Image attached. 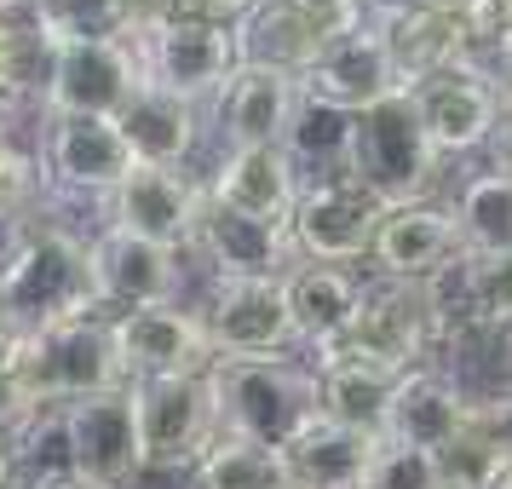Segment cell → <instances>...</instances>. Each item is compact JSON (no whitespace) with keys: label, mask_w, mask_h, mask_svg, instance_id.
<instances>
[{"label":"cell","mask_w":512,"mask_h":489,"mask_svg":"<svg viewBox=\"0 0 512 489\" xmlns=\"http://www.w3.org/2000/svg\"><path fill=\"white\" fill-rule=\"evenodd\" d=\"M87 242L93 236L70 231L64 219H29L12 236V248L0 254V317L18 340L104 311Z\"/></svg>","instance_id":"obj_1"},{"label":"cell","mask_w":512,"mask_h":489,"mask_svg":"<svg viewBox=\"0 0 512 489\" xmlns=\"http://www.w3.org/2000/svg\"><path fill=\"white\" fill-rule=\"evenodd\" d=\"M208 380L219 403V432L265 443V449H288L323 415L317 363L305 357H219Z\"/></svg>","instance_id":"obj_2"},{"label":"cell","mask_w":512,"mask_h":489,"mask_svg":"<svg viewBox=\"0 0 512 489\" xmlns=\"http://www.w3.org/2000/svg\"><path fill=\"white\" fill-rule=\"evenodd\" d=\"M12 374H18V386L29 392L35 409H64V403H81V397L127 386L104 311L18 340V346H12Z\"/></svg>","instance_id":"obj_3"},{"label":"cell","mask_w":512,"mask_h":489,"mask_svg":"<svg viewBox=\"0 0 512 489\" xmlns=\"http://www.w3.org/2000/svg\"><path fill=\"white\" fill-rule=\"evenodd\" d=\"M438 150L426 139V127L415 116V98H386L357 116V144H351V179L369 190L380 208H409L426 202V190L438 179Z\"/></svg>","instance_id":"obj_4"},{"label":"cell","mask_w":512,"mask_h":489,"mask_svg":"<svg viewBox=\"0 0 512 489\" xmlns=\"http://www.w3.org/2000/svg\"><path fill=\"white\" fill-rule=\"evenodd\" d=\"M438 346V317L420 282H392V277H363V305L351 317L346 340L323 357H351V363H374V369H426V357ZM311 357V363H323Z\"/></svg>","instance_id":"obj_5"},{"label":"cell","mask_w":512,"mask_h":489,"mask_svg":"<svg viewBox=\"0 0 512 489\" xmlns=\"http://www.w3.org/2000/svg\"><path fill=\"white\" fill-rule=\"evenodd\" d=\"M58 426H64V466H70L75 478H87L93 489H133L150 472L133 386L64 403Z\"/></svg>","instance_id":"obj_6"},{"label":"cell","mask_w":512,"mask_h":489,"mask_svg":"<svg viewBox=\"0 0 512 489\" xmlns=\"http://www.w3.org/2000/svg\"><path fill=\"white\" fill-rule=\"evenodd\" d=\"M139 52V75L162 93L185 98L196 110H208L213 98L225 93V81L242 64L231 29H208V24H185V18H156L150 29L127 35Z\"/></svg>","instance_id":"obj_7"},{"label":"cell","mask_w":512,"mask_h":489,"mask_svg":"<svg viewBox=\"0 0 512 489\" xmlns=\"http://www.w3.org/2000/svg\"><path fill=\"white\" fill-rule=\"evenodd\" d=\"M35 156L47 167V190L75 202H110L133 173V150L110 116H41Z\"/></svg>","instance_id":"obj_8"},{"label":"cell","mask_w":512,"mask_h":489,"mask_svg":"<svg viewBox=\"0 0 512 489\" xmlns=\"http://www.w3.org/2000/svg\"><path fill=\"white\" fill-rule=\"evenodd\" d=\"M144 87L139 52L116 35H58V64L41 116H110L127 110V98Z\"/></svg>","instance_id":"obj_9"},{"label":"cell","mask_w":512,"mask_h":489,"mask_svg":"<svg viewBox=\"0 0 512 489\" xmlns=\"http://www.w3.org/2000/svg\"><path fill=\"white\" fill-rule=\"evenodd\" d=\"M409 98H415V116L438 156H472L501 139V127L512 121L507 93L489 75V64H455V70L420 81Z\"/></svg>","instance_id":"obj_10"},{"label":"cell","mask_w":512,"mask_h":489,"mask_svg":"<svg viewBox=\"0 0 512 489\" xmlns=\"http://www.w3.org/2000/svg\"><path fill=\"white\" fill-rule=\"evenodd\" d=\"M139 397V432L150 472H185L219 438V403H213L208 374H179V380H144Z\"/></svg>","instance_id":"obj_11"},{"label":"cell","mask_w":512,"mask_h":489,"mask_svg":"<svg viewBox=\"0 0 512 489\" xmlns=\"http://www.w3.org/2000/svg\"><path fill=\"white\" fill-rule=\"evenodd\" d=\"M202 323H208L213 357H288L300 346L294 305H288V277L213 282Z\"/></svg>","instance_id":"obj_12"},{"label":"cell","mask_w":512,"mask_h":489,"mask_svg":"<svg viewBox=\"0 0 512 489\" xmlns=\"http://www.w3.org/2000/svg\"><path fill=\"white\" fill-rule=\"evenodd\" d=\"M380 219H386V208L374 202L369 190L357 185L351 173H334V179H311L300 190V208L288 219V236H294V254L300 259L357 265V259L374 254Z\"/></svg>","instance_id":"obj_13"},{"label":"cell","mask_w":512,"mask_h":489,"mask_svg":"<svg viewBox=\"0 0 512 489\" xmlns=\"http://www.w3.org/2000/svg\"><path fill=\"white\" fill-rule=\"evenodd\" d=\"M110 340H116L127 386H144V380H179V374H208L213 363H219L202 311H185V305L116 311V317H110Z\"/></svg>","instance_id":"obj_14"},{"label":"cell","mask_w":512,"mask_h":489,"mask_svg":"<svg viewBox=\"0 0 512 489\" xmlns=\"http://www.w3.org/2000/svg\"><path fill=\"white\" fill-rule=\"evenodd\" d=\"M300 87L311 98H323V104L351 110V116H363L374 104L409 93L403 75H397V58H392V47H386V35H380V24H369V18H357L351 29H340V35L300 70Z\"/></svg>","instance_id":"obj_15"},{"label":"cell","mask_w":512,"mask_h":489,"mask_svg":"<svg viewBox=\"0 0 512 489\" xmlns=\"http://www.w3.org/2000/svg\"><path fill=\"white\" fill-rule=\"evenodd\" d=\"M93 277H98V300H104V317L116 311H150V305H179V288H185V265L162 248V242H144L133 231H116V225H98L93 231Z\"/></svg>","instance_id":"obj_16"},{"label":"cell","mask_w":512,"mask_h":489,"mask_svg":"<svg viewBox=\"0 0 512 489\" xmlns=\"http://www.w3.org/2000/svg\"><path fill=\"white\" fill-rule=\"evenodd\" d=\"M202 196H208V185L179 173V167H133L121 179V190L104 202V225L133 231L144 242H162L173 254H190L196 219H202Z\"/></svg>","instance_id":"obj_17"},{"label":"cell","mask_w":512,"mask_h":489,"mask_svg":"<svg viewBox=\"0 0 512 489\" xmlns=\"http://www.w3.org/2000/svg\"><path fill=\"white\" fill-rule=\"evenodd\" d=\"M300 98H305L300 75L271 70V64H236L225 93L208 104L213 133H219L225 150H271V144H282Z\"/></svg>","instance_id":"obj_18"},{"label":"cell","mask_w":512,"mask_h":489,"mask_svg":"<svg viewBox=\"0 0 512 489\" xmlns=\"http://www.w3.org/2000/svg\"><path fill=\"white\" fill-rule=\"evenodd\" d=\"M357 18L363 12H340V6H317V0H259L248 24L236 29V47H242V64H271V70L300 75Z\"/></svg>","instance_id":"obj_19"},{"label":"cell","mask_w":512,"mask_h":489,"mask_svg":"<svg viewBox=\"0 0 512 489\" xmlns=\"http://www.w3.org/2000/svg\"><path fill=\"white\" fill-rule=\"evenodd\" d=\"M190 254L208 259L213 282H236V277H288L300 254H294V236L288 225H265V219H248V213L225 208L202 196V219H196V242Z\"/></svg>","instance_id":"obj_20"},{"label":"cell","mask_w":512,"mask_h":489,"mask_svg":"<svg viewBox=\"0 0 512 489\" xmlns=\"http://www.w3.org/2000/svg\"><path fill=\"white\" fill-rule=\"evenodd\" d=\"M461 225H455V208H438V202H409V208H386L380 219V236H374V277L392 282H438L455 259H461Z\"/></svg>","instance_id":"obj_21"},{"label":"cell","mask_w":512,"mask_h":489,"mask_svg":"<svg viewBox=\"0 0 512 489\" xmlns=\"http://www.w3.org/2000/svg\"><path fill=\"white\" fill-rule=\"evenodd\" d=\"M213 202L248 213V219H265V225H288L294 208H300V167L288 162V150L271 144V150H219L213 173L202 179Z\"/></svg>","instance_id":"obj_22"},{"label":"cell","mask_w":512,"mask_h":489,"mask_svg":"<svg viewBox=\"0 0 512 489\" xmlns=\"http://www.w3.org/2000/svg\"><path fill=\"white\" fill-rule=\"evenodd\" d=\"M478 415V397L461 380L438 369H409L397 380L392 415H386V443H409V449H432L443 455Z\"/></svg>","instance_id":"obj_23"},{"label":"cell","mask_w":512,"mask_h":489,"mask_svg":"<svg viewBox=\"0 0 512 489\" xmlns=\"http://www.w3.org/2000/svg\"><path fill=\"white\" fill-rule=\"evenodd\" d=\"M380 35H386V47L397 58V75H403L409 93L420 81L455 70V64H484L478 58V47H484L478 24L461 18V12H443V6H426V12L397 18V24H380Z\"/></svg>","instance_id":"obj_24"},{"label":"cell","mask_w":512,"mask_h":489,"mask_svg":"<svg viewBox=\"0 0 512 489\" xmlns=\"http://www.w3.org/2000/svg\"><path fill=\"white\" fill-rule=\"evenodd\" d=\"M374 455H380V438L317 415L282 449V478H288V489H369Z\"/></svg>","instance_id":"obj_25"},{"label":"cell","mask_w":512,"mask_h":489,"mask_svg":"<svg viewBox=\"0 0 512 489\" xmlns=\"http://www.w3.org/2000/svg\"><path fill=\"white\" fill-rule=\"evenodd\" d=\"M288 305H294V328H300V346L311 357H323L346 340L351 317L363 305V277L351 265H317L300 259L288 271Z\"/></svg>","instance_id":"obj_26"},{"label":"cell","mask_w":512,"mask_h":489,"mask_svg":"<svg viewBox=\"0 0 512 489\" xmlns=\"http://www.w3.org/2000/svg\"><path fill=\"white\" fill-rule=\"evenodd\" d=\"M116 127L139 167H179L185 173V162L196 156V139H202V110L144 81L116 116Z\"/></svg>","instance_id":"obj_27"},{"label":"cell","mask_w":512,"mask_h":489,"mask_svg":"<svg viewBox=\"0 0 512 489\" xmlns=\"http://www.w3.org/2000/svg\"><path fill=\"white\" fill-rule=\"evenodd\" d=\"M52 64H58V29L41 12L6 6L0 0V110H24V104H47Z\"/></svg>","instance_id":"obj_28"},{"label":"cell","mask_w":512,"mask_h":489,"mask_svg":"<svg viewBox=\"0 0 512 489\" xmlns=\"http://www.w3.org/2000/svg\"><path fill=\"white\" fill-rule=\"evenodd\" d=\"M403 374L374 369V363H351V357H323L317 363V386H323V420L351 426V432H369L386 438V415H392V397Z\"/></svg>","instance_id":"obj_29"},{"label":"cell","mask_w":512,"mask_h":489,"mask_svg":"<svg viewBox=\"0 0 512 489\" xmlns=\"http://www.w3.org/2000/svg\"><path fill=\"white\" fill-rule=\"evenodd\" d=\"M351 144H357V116L340 110V104H323V98H300V110L282 133V150L288 162L300 167V179H334L351 167Z\"/></svg>","instance_id":"obj_30"},{"label":"cell","mask_w":512,"mask_h":489,"mask_svg":"<svg viewBox=\"0 0 512 489\" xmlns=\"http://www.w3.org/2000/svg\"><path fill=\"white\" fill-rule=\"evenodd\" d=\"M455 225L466 254H512V173H472L455 190Z\"/></svg>","instance_id":"obj_31"},{"label":"cell","mask_w":512,"mask_h":489,"mask_svg":"<svg viewBox=\"0 0 512 489\" xmlns=\"http://www.w3.org/2000/svg\"><path fill=\"white\" fill-rule=\"evenodd\" d=\"M190 484L196 489H288V478H282V449H265V443L219 432L208 455L190 466Z\"/></svg>","instance_id":"obj_32"},{"label":"cell","mask_w":512,"mask_h":489,"mask_svg":"<svg viewBox=\"0 0 512 489\" xmlns=\"http://www.w3.org/2000/svg\"><path fill=\"white\" fill-rule=\"evenodd\" d=\"M47 167L35 150L12 139V127H0V225H29L47 208Z\"/></svg>","instance_id":"obj_33"},{"label":"cell","mask_w":512,"mask_h":489,"mask_svg":"<svg viewBox=\"0 0 512 489\" xmlns=\"http://www.w3.org/2000/svg\"><path fill=\"white\" fill-rule=\"evenodd\" d=\"M369 489H449V478H443V461L432 449H409V443L380 438V455L369 466Z\"/></svg>","instance_id":"obj_34"},{"label":"cell","mask_w":512,"mask_h":489,"mask_svg":"<svg viewBox=\"0 0 512 489\" xmlns=\"http://www.w3.org/2000/svg\"><path fill=\"white\" fill-rule=\"evenodd\" d=\"M259 0H167V18H185V24H208V29H242L248 12Z\"/></svg>","instance_id":"obj_35"},{"label":"cell","mask_w":512,"mask_h":489,"mask_svg":"<svg viewBox=\"0 0 512 489\" xmlns=\"http://www.w3.org/2000/svg\"><path fill=\"white\" fill-rule=\"evenodd\" d=\"M472 426L489 438V449L512 466V392H495V397H478V415Z\"/></svg>","instance_id":"obj_36"},{"label":"cell","mask_w":512,"mask_h":489,"mask_svg":"<svg viewBox=\"0 0 512 489\" xmlns=\"http://www.w3.org/2000/svg\"><path fill=\"white\" fill-rule=\"evenodd\" d=\"M432 0H363V18L369 24H397V18H409V12H426Z\"/></svg>","instance_id":"obj_37"},{"label":"cell","mask_w":512,"mask_h":489,"mask_svg":"<svg viewBox=\"0 0 512 489\" xmlns=\"http://www.w3.org/2000/svg\"><path fill=\"white\" fill-rule=\"evenodd\" d=\"M24 489H93L87 478H75V472H41V478H29Z\"/></svg>","instance_id":"obj_38"},{"label":"cell","mask_w":512,"mask_h":489,"mask_svg":"<svg viewBox=\"0 0 512 489\" xmlns=\"http://www.w3.org/2000/svg\"><path fill=\"white\" fill-rule=\"evenodd\" d=\"M18 484H24V472H18V449L0 443V489H18Z\"/></svg>","instance_id":"obj_39"},{"label":"cell","mask_w":512,"mask_h":489,"mask_svg":"<svg viewBox=\"0 0 512 489\" xmlns=\"http://www.w3.org/2000/svg\"><path fill=\"white\" fill-rule=\"evenodd\" d=\"M432 6H443V12H461V18H472V24H484L489 0H432Z\"/></svg>","instance_id":"obj_40"},{"label":"cell","mask_w":512,"mask_h":489,"mask_svg":"<svg viewBox=\"0 0 512 489\" xmlns=\"http://www.w3.org/2000/svg\"><path fill=\"white\" fill-rule=\"evenodd\" d=\"M495 167H501V173H512V121L501 127V139H495Z\"/></svg>","instance_id":"obj_41"},{"label":"cell","mask_w":512,"mask_h":489,"mask_svg":"<svg viewBox=\"0 0 512 489\" xmlns=\"http://www.w3.org/2000/svg\"><path fill=\"white\" fill-rule=\"evenodd\" d=\"M12 346H18V334H12V323L0 317V369H6V357H12Z\"/></svg>","instance_id":"obj_42"},{"label":"cell","mask_w":512,"mask_h":489,"mask_svg":"<svg viewBox=\"0 0 512 489\" xmlns=\"http://www.w3.org/2000/svg\"><path fill=\"white\" fill-rule=\"evenodd\" d=\"M6 6H24V12H41V18H47V12L58 6V0H6Z\"/></svg>","instance_id":"obj_43"},{"label":"cell","mask_w":512,"mask_h":489,"mask_svg":"<svg viewBox=\"0 0 512 489\" xmlns=\"http://www.w3.org/2000/svg\"><path fill=\"white\" fill-rule=\"evenodd\" d=\"M317 6H340V12H363V0H317Z\"/></svg>","instance_id":"obj_44"},{"label":"cell","mask_w":512,"mask_h":489,"mask_svg":"<svg viewBox=\"0 0 512 489\" xmlns=\"http://www.w3.org/2000/svg\"><path fill=\"white\" fill-rule=\"evenodd\" d=\"M24 231V225H0V254H6V248H12V236Z\"/></svg>","instance_id":"obj_45"},{"label":"cell","mask_w":512,"mask_h":489,"mask_svg":"<svg viewBox=\"0 0 512 489\" xmlns=\"http://www.w3.org/2000/svg\"><path fill=\"white\" fill-rule=\"evenodd\" d=\"M495 489H512V466H507V478H501V484H495Z\"/></svg>","instance_id":"obj_46"},{"label":"cell","mask_w":512,"mask_h":489,"mask_svg":"<svg viewBox=\"0 0 512 489\" xmlns=\"http://www.w3.org/2000/svg\"><path fill=\"white\" fill-rule=\"evenodd\" d=\"M507 81H512V64H507Z\"/></svg>","instance_id":"obj_47"},{"label":"cell","mask_w":512,"mask_h":489,"mask_svg":"<svg viewBox=\"0 0 512 489\" xmlns=\"http://www.w3.org/2000/svg\"><path fill=\"white\" fill-rule=\"evenodd\" d=\"M18 489H24V484H18Z\"/></svg>","instance_id":"obj_48"}]
</instances>
